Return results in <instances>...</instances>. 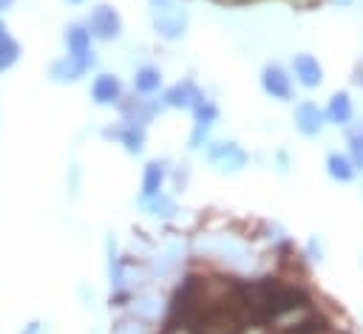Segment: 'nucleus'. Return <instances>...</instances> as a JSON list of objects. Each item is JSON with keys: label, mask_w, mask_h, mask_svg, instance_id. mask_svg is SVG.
Instances as JSON below:
<instances>
[{"label": "nucleus", "mask_w": 363, "mask_h": 334, "mask_svg": "<svg viewBox=\"0 0 363 334\" xmlns=\"http://www.w3.org/2000/svg\"><path fill=\"white\" fill-rule=\"evenodd\" d=\"M164 181H167V164L162 159H150L142 167V190H139V198L142 201L156 198L159 192H164Z\"/></svg>", "instance_id": "obj_12"}, {"label": "nucleus", "mask_w": 363, "mask_h": 334, "mask_svg": "<svg viewBox=\"0 0 363 334\" xmlns=\"http://www.w3.org/2000/svg\"><path fill=\"white\" fill-rule=\"evenodd\" d=\"M190 113H193V130H190L187 147H190V150H201V144H207V133H210V127L218 122L221 110H218V105H216L213 99H204V102L196 105Z\"/></svg>", "instance_id": "obj_8"}, {"label": "nucleus", "mask_w": 363, "mask_h": 334, "mask_svg": "<svg viewBox=\"0 0 363 334\" xmlns=\"http://www.w3.org/2000/svg\"><path fill=\"white\" fill-rule=\"evenodd\" d=\"M357 85L363 88V65H360V71H357Z\"/></svg>", "instance_id": "obj_24"}, {"label": "nucleus", "mask_w": 363, "mask_h": 334, "mask_svg": "<svg viewBox=\"0 0 363 334\" xmlns=\"http://www.w3.org/2000/svg\"><path fill=\"white\" fill-rule=\"evenodd\" d=\"M289 74L295 76V82L301 88H320L323 82V65L318 62V57H312L309 51H301V54H292V62H289Z\"/></svg>", "instance_id": "obj_11"}, {"label": "nucleus", "mask_w": 363, "mask_h": 334, "mask_svg": "<svg viewBox=\"0 0 363 334\" xmlns=\"http://www.w3.org/2000/svg\"><path fill=\"white\" fill-rule=\"evenodd\" d=\"M85 28L91 31L94 40H99V42H113V40H119V34H122V14H119L111 3H96V6L88 11V17H85Z\"/></svg>", "instance_id": "obj_2"}, {"label": "nucleus", "mask_w": 363, "mask_h": 334, "mask_svg": "<svg viewBox=\"0 0 363 334\" xmlns=\"http://www.w3.org/2000/svg\"><path fill=\"white\" fill-rule=\"evenodd\" d=\"M40 331H43V323H40V320H34V323H28L20 334H40Z\"/></svg>", "instance_id": "obj_22"}, {"label": "nucleus", "mask_w": 363, "mask_h": 334, "mask_svg": "<svg viewBox=\"0 0 363 334\" xmlns=\"http://www.w3.org/2000/svg\"><path fill=\"white\" fill-rule=\"evenodd\" d=\"M204 159H207V164H213V167L221 170V173H238V170H244L247 161H250L247 150H244L238 142H233V139L207 142V144H204Z\"/></svg>", "instance_id": "obj_1"}, {"label": "nucleus", "mask_w": 363, "mask_h": 334, "mask_svg": "<svg viewBox=\"0 0 363 334\" xmlns=\"http://www.w3.org/2000/svg\"><path fill=\"white\" fill-rule=\"evenodd\" d=\"M62 45H65V57L77 59L79 65H85L88 71L96 65V57H94V37L91 31L85 28V23H68L62 28Z\"/></svg>", "instance_id": "obj_3"}, {"label": "nucleus", "mask_w": 363, "mask_h": 334, "mask_svg": "<svg viewBox=\"0 0 363 334\" xmlns=\"http://www.w3.org/2000/svg\"><path fill=\"white\" fill-rule=\"evenodd\" d=\"M102 136H105L108 142H111V139L119 142V144L125 147L128 156H139V153L145 150V142H147V130H145V125H133V122H125V119L108 125V127L102 130Z\"/></svg>", "instance_id": "obj_6"}, {"label": "nucleus", "mask_w": 363, "mask_h": 334, "mask_svg": "<svg viewBox=\"0 0 363 334\" xmlns=\"http://www.w3.org/2000/svg\"><path fill=\"white\" fill-rule=\"evenodd\" d=\"M323 116L329 125L335 127H349L352 119H354V105H352V96L346 91H335L323 108Z\"/></svg>", "instance_id": "obj_14"}, {"label": "nucleus", "mask_w": 363, "mask_h": 334, "mask_svg": "<svg viewBox=\"0 0 363 334\" xmlns=\"http://www.w3.org/2000/svg\"><path fill=\"white\" fill-rule=\"evenodd\" d=\"M91 102L99 105V108H116V102L125 96V85L116 74L111 71H99L94 79H91Z\"/></svg>", "instance_id": "obj_7"}, {"label": "nucleus", "mask_w": 363, "mask_h": 334, "mask_svg": "<svg viewBox=\"0 0 363 334\" xmlns=\"http://www.w3.org/2000/svg\"><path fill=\"white\" fill-rule=\"evenodd\" d=\"M20 54H23V51H20V42L11 37L6 20L0 17V74L11 71V68L17 65V59H20Z\"/></svg>", "instance_id": "obj_18"}, {"label": "nucleus", "mask_w": 363, "mask_h": 334, "mask_svg": "<svg viewBox=\"0 0 363 334\" xmlns=\"http://www.w3.org/2000/svg\"><path fill=\"white\" fill-rule=\"evenodd\" d=\"M346 153H349V159H352V164L357 167V170H363V122L357 125V127H349L346 130Z\"/></svg>", "instance_id": "obj_19"}, {"label": "nucleus", "mask_w": 363, "mask_h": 334, "mask_svg": "<svg viewBox=\"0 0 363 334\" xmlns=\"http://www.w3.org/2000/svg\"><path fill=\"white\" fill-rule=\"evenodd\" d=\"M145 204V209L150 212V215H156V218H173L179 209H176V201L167 195V192H159L156 198H150V201H142Z\"/></svg>", "instance_id": "obj_20"}, {"label": "nucleus", "mask_w": 363, "mask_h": 334, "mask_svg": "<svg viewBox=\"0 0 363 334\" xmlns=\"http://www.w3.org/2000/svg\"><path fill=\"white\" fill-rule=\"evenodd\" d=\"M207 96H204V91L196 85V79H179V82H173L170 88H164L162 91V96H159V102H162V108H173V110H193L196 105H201Z\"/></svg>", "instance_id": "obj_4"}, {"label": "nucleus", "mask_w": 363, "mask_h": 334, "mask_svg": "<svg viewBox=\"0 0 363 334\" xmlns=\"http://www.w3.org/2000/svg\"><path fill=\"white\" fill-rule=\"evenodd\" d=\"M153 20V31L162 37V40H179L184 31H187V14L182 8H170V11H159V14H150Z\"/></svg>", "instance_id": "obj_13"}, {"label": "nucleus", "mask_w": 363, "mask_h": 334, "mask_svg": "<svg viewBox=\"0 0 363 334\" xmlns=\"http://www.w3.org/2000/svg\"><path fill=\"white\" fill-rule=\"evenodd\" d=\"M292 125L301 136L312 139V136H320L323 125H326V116H323V108H318L312 99H301L295 108H292Z\"/></svg>", "instance_id": "obj_10"}, {"label": "nucleus", "mask_w": 363, "mask_h": 334, "mask_svg": "<svg viewBox=\"0 0 363 334\" xmlns=\"http://www.w3.org/2000/svg\"><path fill=\"white\" fill-rule=\"evenodd\" d=\"M261 91L269 96V99H278V102H289L292 93H295V85H292V74L289 68H284L281 62H267L261 68Z\"/></svg>", "instance_id": "obj_5"}, {"label": "nucleus", "mask_w": 363, "mask_h": 334, "mask_svg": "<svg viewBox=\"0 0 363 334\" xmlns=\"http://www.w3.org/2000/svg\"><path fill=\"white\" fill-rule=\"evenodd\" d=\"M116 110L122 113L125 122H133V125H147L156 119V113L162 110V102L159 99H147V96H122L116 102Z\"/></svg>", "instance_id": "obj_9"}, {"label": "nucleus", "mask_w": 363, "mask_h": 334, "mask_svg": "<svg viewBox=\"0 0 363 334\" xmlns=\"http://www.w3.org/2000/svg\"><path fill=\"white\" fill-rule=\"evenodd\" d=\"M85 74H88V68H85V65H79V62H77V59H71V57H60V59H54V62L48 65V79H51V82H57V85L79 82Z\"/></svg>", "instance_id": "obj_15"}, {"label": "nucleus", "mask_w": 363, "mask_h": 334, "mask_svg": "<svg viewBox=\"0 0 363 334\" xmlns=\"http://www.w3.org/2000/svg\"><path fill=\"white\" fill-rule=\"evenodd\" d=\"M326 173H329V178H332V181L349 184V181H354V175H357V167L352 164L349 153L332 150V153L326 156Z\"/></svg>", "instance_id": "obj_17"}, {"label": "nucleus", "mask_w": 363, "mask_h": 334, "mask_svg": "<svg viewBox=\"0 0 363 334\" xmlns=\"http://www.w3.org/2000/svg\"><path fill=\"white\" fill-rule=\"evenodd\" d=\"M150 3V11L153 14H159V11H170V8H176V3L173 0H147Z\"/></svg>", "instance_id": "obj_21"}, {"label": "nucleus", "mask_w": 363, "mask_h": 334, "mask_svg": "<svg viewBox=\"0 0 363 334\" xmlns=\"http://www.w3.org/2000/svg\"><path fill=\"white\" fill-rule=\"evenodd\" d=\"M162 71L156 65H139L133 71V93L136 96H156L162 91Z\"/></svg>", "instance_id": "obj_16"}, {"label": "nucleus", "mask_w": 363, "mask_h": 334, "mask_svg": "<svg viewBox=\"0 0 363 334\" xmlns=\"http://www.w3.org/2000/svg\"><path fill=\"white\" fill-rule=\"evenodd\" d=\"M11 6H14V0H0V14H6Z\"/></svg>", "instance_id": "obj_23"}, {"label": "nucleus", "mask_w": 363, "mask_h": 334, "mask_svg": "<svg viewBox=\"0 0 363 334\" xmlns=\"http://www.w3.org/2000/svg\"><path fill=\"white\" fill-rule=\"evenodd\" d=\"M65 3H71V6H79V3H85V0H65Z\"/></svg>", "instance_id": "obj_25"}]
</instances>
